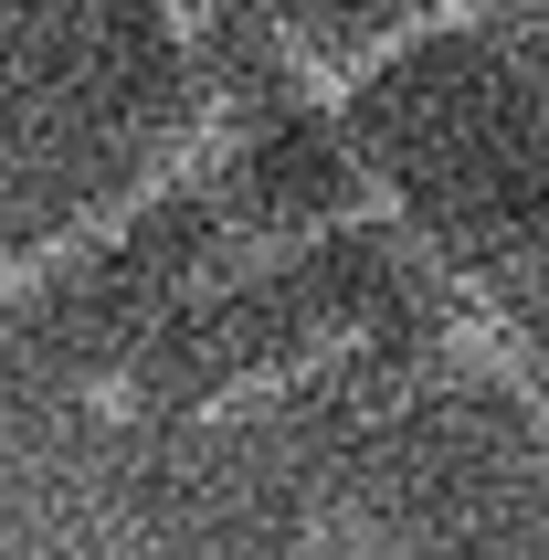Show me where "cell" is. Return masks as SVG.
<instances>
[{
    "label": "cell",
    "mask_w": 549,
    "mask_h": 560,
    "mask_svg": "<svg viewBox=\"0 0 549 560\" xmlns=\"http://www.w3.org/2000/svg\"><path fill=\"white\" fill-rule=\"evenodd\" d=\"M349 349H360V328H328V339H306L296 360H265V371H254V381H233V392H201L190 412H201V423H233V412H254V402H274V392H296V381H317L328 360H349Z\"/></svg>",
    "instance_id": "cell-1"
},
{
    "label": "cell",
    "mask_w": 549,
    "mask_h": 560,
    "mask_svg": "<svg viewBox=\"0 0 549 560\" xmlns=\"http://www.w3.org/2000/svg\"><path fill=\"white\" fill-rule=\"evenodd\" d=\"M317 560H338V529H317Z\"/></svg>",
    "instance_id": "cell-2"
}]
</instances>
